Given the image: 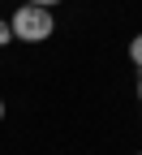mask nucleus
I'll list each match as a JSON object with an SVG mask.
<instances>
[{
  "instance_id": "nucleus-1",
  "label": "nucleus",
  "mask_w": 142,
  "mask_h": 155,
  "mask_svg": "<svg viewBox=\"0 0 142 155\" xmlns=\"http://www.w3.org/2000/svg\"><path fill=\"white\" fill-rule=\"evenodd\" d=\"M9 30H13V39H22V43H43L56 30V17L43 5H17V13L9 17Z\"/></svg>"
},
{
  "instance_id": "nucleus-2",
  "label": "nucleus",
  "mask_w": 142,
  "mask_h": 155,
  "mask_svg": "<svg viewBox=\"0 0 142 155\" xmlns=\"http://www.w3.org/2000/svg\"><path fill=\"white\" fill-rule=\"evenodd\" d=\"M129 61L142 69V35H134V43H129Z\"/></svg>"
},
{
  "instance_id": "nucleus-3",
  "label": "nucleus",
  "mask_w": 142,
  "mask_h": 155,
  "mask_svg": "<svg viewBox=\"0 0 142 155\" xmlns=\"http://www.w3.org/2000/svg\"><path fill=\"white\" fill-rule=\"evenodd\" d=\"M13 43V30H9V17H0V48Z\"/></svg>"
},
{
  "instance_id": "nucleus-4",
  "label": "nucleus",
  "mask_w": 142,
  "mask_h": 155,
  "mask_svg": "<svg viewBox=\"0 0 142 155\" xmlns=\"http://www.w3.org/2000/svg\"><path fill=\"white\" fill-rule=\"evenodd\" d=\"M22 5H43V9H52V5H60V0H22Z\"/></svg>"
},
{
  "instance_id": "nucleus-5",
  "label": "nucleus",
  "mask_w": 142,
  "mask_h": 155,
  "mask_svg": "<svg viewBox=\"0 0 142 155\" xmlns=\"http://www.w3.org/2000/svg\"><path fill=\"white\" fill-rule=\"evenodd\" d=\"M138 99H142V69H138Z\"/></svg>"
},
{
  "instance_id": "nucleus-6",
  "label": "nucleus",
  "mask_w": 142,
  "mask_h": 155,
  "mask_svg": "<svg viewBox=\"0 0 142 155\" xmlns=\"http://www.w3.org/2000/svg\"><path fill=\"white\" fill-rule=\"evenodd\" d=\"M0 121H5V99H0Z\"/></svg>"
},
{
  "instance_id": "nucleus-7",
  "label": "nucleus",
  "mask_w": 142,
  "mask_h": 155,
  "mask_svg": "<svg viewBox=\"0 0 142 155\" xmlns=\"http://www.w3.org/2000/svg\"><path fill=\"white\" fill-rule=\"evenodd\" d=\"M138 155H142V151H138Z\"/></svg>"
}]
</instances>
